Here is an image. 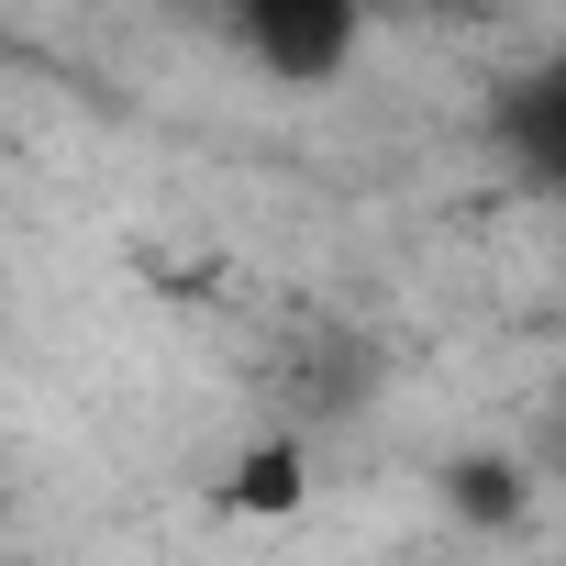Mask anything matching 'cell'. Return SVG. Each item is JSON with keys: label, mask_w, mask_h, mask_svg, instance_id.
<instances>
[{"label": "cell", "mask_w": 566, "mask_h": 566, "mask_svg": "<svg viewBox=\"0 0 566 566\" xmlns=\"http://www.w3.org/2000/svg\"><path fill=\"white\" fill-rule=\"evenodd\" d=\"M222 500H233V511H301V444H255Z\"/></svg>", "instance_id": "4"}, {"label": "cell", "mask_w": 566, "mask_h": 566, "mask_svg": "<svg viewBox=\"0 0 566 566\" xmlns=\"http://www.w3.org/2000/svg\"><path fill=\"white\" fill-rule=\"evenodd\" d=\"M500 134H511V156H522L533 178H555V189H566V45H555V56L500 101Z\"/></svg>", "instance_id": "2"}, {"label": "cell", "mask_w": 566, "mask_h": 566, "mask_svg": "<svg viewBox=\"0 0 566 566\" xmlns=\"http://www.w3.org/2000/svg\"><path fill=\"white\" fill-rule=\"evenodd\" d=\"M444 500H455L467 522H511V511H522V467H511V455H455V467H444Z\"/></svg>", "instance_id": "3"}, {"label": "cell", "mask_w": 566, "mask_h": 566, "mask_svg": "<svg viewBox=\"0 0 566 566\" xmlns=\"http://www.w3.org/2000/svg\"><path fill=\"white\" fill-rule=\"evenodd\" d=\"M233 45H244L277 90H323V78H345V56L367 45V23L345 12V0H244V12H233Z\"/></svg>", "instance_id": "1"}]
</instances>
